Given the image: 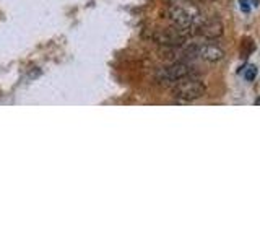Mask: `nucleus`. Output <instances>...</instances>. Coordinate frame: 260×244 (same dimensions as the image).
Listing matches in <instances>:
<instances>
[{"label": "nucleus", "mask_w": 260, "mask_h": 244, "mask_svg": "<svg viewBox=\"0 0 260 244\" xmlns=\"http://www.w3.org/2000/svg\"><path fill=\"white\" fill-rule=\"evenodd\" d=\"M168 18L176 28L184 31H193L197 23L202 20L197 8L185 7V5H171L168 8Z\"/></svg>", "instance_id": "nucleus-1"}, {"label": "nucleus", "mask_w": 260, "mask_h": 244, "mask_svg": "<svg viewBox=\"0 0 260 244\" xmlns=\"http://www.w3.org/2000/svg\"><path fill=\"white\" fill-rule=\"evenodd\" d=\"M207 93V86L202 80L199 78H184L181 81H177L173 88V96L179 101L184 103H190L195 100H200L202 96H205Z\"/></svg>", "instance_id": "nucleus-2"}, {"label": "nucleus", "mask_w": 260, "mask_h": 244, "mask_svg": "<svg viewBox=\"0 0 260 244\" xmlns=\"http://www.w3.org/2000/svg\"><path fill=\"white\" fill-rule=\"evenodd\" d=\"M193 75V67L185 60H176L156 72V80L161 83H177Z\"/></svg>", "instance_id": "nucleus-3"}, {"label": "nucleus", "mask_w": 260, "mask_h": 244, "mask_svg": "<svg viewBox=\"0 0 260 244\" xmlns=\"http://www.w3.org/2000/svg\"><path fill=\"white\" fill-rule=\"evenodd\" d=\"M187 35L189 31H184V29H179V28H168V29H158L153 33V41L158 43L159 46H165V47H179V46H184L185 41H187Z\"/></svg>", "instance_id": "nucleus-4"}, {"label": "nucleus", "mask_w": 260, "mask_h": 244, "mask_svg": "<svg viewBox=\"0 0 260 244\" xmlns=\"http://www.w3.org/2000/svg\"><path fill=\"white\" fill-rule=\"evenodd\" d=\"M187 51L192 59H202L205 62H219L224 59V51L215 44H192L187 46Z\"/></svg>", "instance_id": "nucleus-5"}, {"label": "nucleus", "mask_w": 260, "mask_h": 244, "mask_svg": "<svg viewBox=\"0 0 260 244\" xmlns=\"http://www.w3.org/2000/svg\"><path fill=\"white\" fill-rule=\"evenodd\" d=\"M193 33H197V35L202 36L203 39H216L219 36H223L224 26H223V23L216 18L200 20L197 23V26L193 28Z\"/></svg>", "instance_id": "nucleus-6"}, {"label": "nucleus", "mask_w": 260, "mask_h": 244, "mask_svg": "<svg viewBox=\"0 0 260 244\" xmlns=\"http://www.w3.org/2000/svg\"><path fill=\"white\" fill-rule=\"evenodd\" d=\"M255 73H257L255 67H254V65H250V67H249V72H246V78H247V80H254Z\"/></svg>", "instance_id": "nucleus-7"}, {"label": "nucleus", "mask_w": 260, "mask_h": 244, "mask_svg": "<svg viewBox=\"0 0 260 244\" xmlns=\"http://www.w3.org/2000/svg\"><path fill=\"white\" fill-rule=\"evenodd\" d=\"M202 2H211V0H202Z\"/></svg>", "instance_id": "nucleus-8"}]
</instances>
